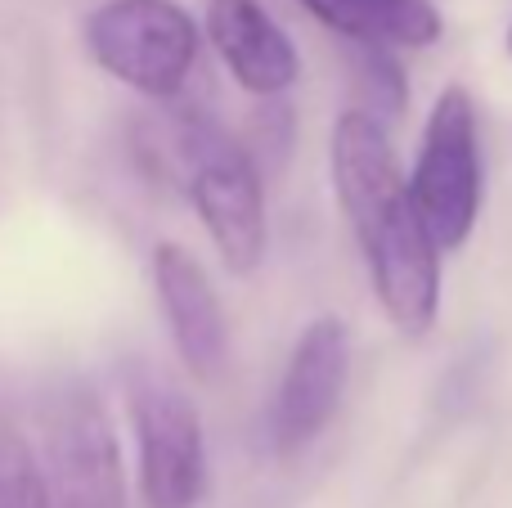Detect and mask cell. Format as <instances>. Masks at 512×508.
Masks as SVG:
<instances>
[{
    "instance_id": "obj_1",
    "label": "cell",
    "mask_w": 512,
    "mask_h": 508,
    "mask_svg": "<svg viewBox=\"0 0 512 508\" xmlns=\"http://www.w3.org/2000/svg\"><path fill=\"white\" fill-rule=\"evenodd\" d=\"M328 176L387 320L405 338L432 333L441 315V248L414 203L387 126L373 113L346 108L333 122Z\"/></svg>"
},
{
    "instance_id": "obj_2",
    "label": "cell",
    "mask_w": 512,
    "mask_h": 508,
    "mask_svg": "<svg viewBox=\"0 0 512 508\" xmlns=\"http://www.w3.org/2000/svg\"><path fill=\"white\" fill-rule=\"evenodd\" d=\"M185 198L230 275H252L270 248L265 180L256 158L212 117L189 113L176 131Z\"/></svg>"
},
{
    "instance_id": "obj_3",
    "label": "cell",
    "mask_w": 512,
    "mask_h": 508,
    "mask_svg": "<svg viewBox=\"0 0 512 508\" xmlns=\"http://www.w3.org/2000/svg\"><path fill=\"white\" fill-rule=\"evenodd\" d=\"M86 50L99 68L144 99H176L198 63L194 14L180 0H104L86 14Z\"/></svg>"
},
{
    "instance_id": "obj_4",
    "label": "cell",
    "mask_w": 512,
    "mask_h": 508,
    "mask_svg": "<svg viewBox=\"0 0 512 508\" xmlns=\"http://www.w3.org/2000/svg\"><path fill=\"white\" fill-rule=\"evenodd\" d=\"M409 189H414V203L432 230L436 248L459 252L477 230L481 203H486L477 104L463 86H445L436 95L414 171H409Z\"/></svg>"
},
{
    "instance_id": "obj_5",
    "label": "cell",
    "mask_w": 512,
    "mask_h": 508,
    "mask_svg": "<svg viewBox=\"0 0 512 508\" xmlns=\"http://www.w3.org/2000/svg\"><path fill=\"white\" fill-rule=\"evenodd\" d=\"M41 468L54 508H126L122 446L90 387L72 383L41 410Z\"/></svg>"
},
{
    "instance_id": "obj_6",
    "label": "cell",
    "mask_w": 512,
    "mask_h": 508,
    "mask_svg": "<svg viewBox=\"0 0 512 508\" xmlns=\"http://www.w3.org/2000/svg\"><path fill=\"white\" fill-rule=\"evenodd\" d=\"M131 423L140 446L144 508H198L207 486V441L198 405L158 374H140L131 383Z\"/></svg>"
},
{
    "instance_id": "obj_7",
    "label": "cell",
    "mask_w": 512,
    "mask_h": 508,
    "mask_svg": "<svg viewBox=\"0 0 512 508\" xmlns=\"http://www.w3.org/2000/svg\"><path fill=\"white\" fill-rule=\"evenodd\" d=\"M351 378V329L337 315H319L297 333L283 378L270 396L265 432L279 455H297L342 410V392Z\"/></svg>"
},
{
    "instance_id": "obj_8",
    "label": "cell",
    "mask_w": 512,
    "mask_h": 508,
    "mask_svg": "<svg viewBox=\"0 0 512 508\" xmlns=\"http://www.w3.org/2000/svg\"><path fill=\"white\" fill-rule=\"evenodd\" d=\"M153 297H158L167 338L176 347L180 365L194 378H216L230 360V320L216 284L207 279L203 261L180 243L153 248Z\"/></svg>"
},
{
    "instance_id": "obj_9",
    "label": "cell",
    "mask_w": 512,
    "mask_h": 508,
    "mask_svg": "<svg viewBox=\"0 0 512 508\" xmlns=\"http://www.w3.org/2000/svg\"><path fill=\"white\" fill-rule=\"evenodd\" d=\"M207 41L234 77V86L256 99L288 95L301 77L297 45L261 0H212L207 5Z\"/></svg>"
},
{
    "instance_id": "obj_10",
    "label": "cell",
    "mask_w": 512,
    "mask_h": 508,
    "mask_svg": "<svg viewBox=\"0 0 512 508\" xmlns=\"http://www.w3.org/2000/svg\"><path fill=\"white\" fill-rule=\"evenodd\" d=\"M297 5L351 45L427 50L445 36V18L432 0H297Z\"/></svg>"
},
{
    "instance_id": "obj_11",
    "label": "cell",
    "mask_w": 512,
    "mask_h": 508,
    "mask_svg": "<svg viewBox=\"0 0 512 508\" xmlns=\"http://www.w3.org/2000/svg\"><path fill=\"white\" fill-rule=\"evenodd\" d=\"M0 508H54L50 477L14 428H0Z\"/></svg>"
},
{
    "instance_id": "obj_12",
    "label": "cell",
    "mask_w": 512,
    "mask_h": 508,
    "mask_svg": "<svg viewBox=\"0 0 512 508\" xmlns=\"http://www.w3.org/2000/svg\"><path fill=\"white\" fill-rule=\"evenodd\" d=\"M508 54H512V27H508Z\"/></svg>"
}]
</instances>
